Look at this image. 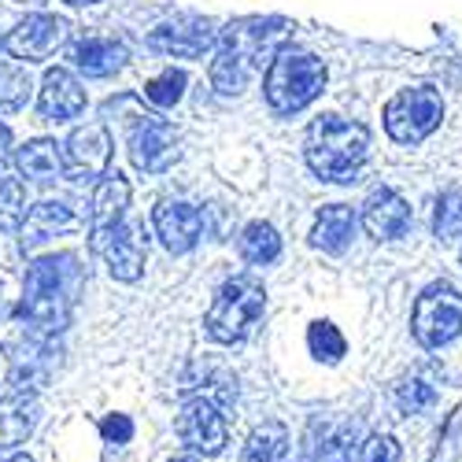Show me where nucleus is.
Masks as SVG:
<instances>
[{"instance_id":"nucleus-1","label":"nucleus","mask_w":462,"mask_h":462,"mask_svg":"<svg viewBox=\"0 0 462 462\" xmlns=\"http://www.w3.org/2000/svg\"><path fill=\"white\" fill-rule=\"evenodd\" d=\"M289 37L285 19H237L218 30V45L211 60V86L226 97H234L248 86V79L282 52Z\"/></svg>"},{"instance_id":"nucleus-2","label":"nucleus","mask_w":462,"mask_h":462,"mask_svg":"<svg viewBox=\"0 0 462 462\" xmlns=\"http://www.w3.org/2000/svg\"><path fill=\"white\" fill-rule=\"evenodd\" d=\"M370 152V134L363 123L340 119V115H322L311 123L303 141V160L311 167L315 178L333 181V185H348L366 163Z\"/></svg>"},{"instance_id":"nucleus-3","label":"nucleus","mask_w":462,"mask_h":462,"mask_svg":"<svg viewBox=\"0 0 462 462\" xmlns=\"http://www.w3.org/2000/svg\"><path fill=\"white\" fill-rule=\"evenodd\" d=\"M74 285H79L74 255H45V259L30 263L19 315L42 329H60L67 322V311H70Z\"/></svg>"},{"instance_id":"nucleus-4","label":"nucleus","mask_w":462,"mask_h":462,"mask_svg":"<svg viewBox=\"0 0 462 462\" xmlns=\"http://www.w3.org/2000/svg\"><path fill=\"white\" fill-rule=\"evenodd\" d=\"M326 79H329V70L319 56L282 49L263 74V97L278 115H296L322 97Z\"/></svg>"},{"instance_id":"nucleus-5","label":"nucleus","mask_w":462,"mask_h":462,"mask_svg":"<svg viewBox=\"0 0 462 462\" xmlns=\"http://www.w3.org/2000/svg\"><path fill=\"white\" fill-rule=\"evenodd\" d=\"M263 311H266V289H263V282L252 278V274L229 278L215 292V300L208 307V319H204L208 337L218 340V344H241L255 329Z\"/></svg>"},{"instance_id":"nucleus-6","label":"nucleus","mask_w":462,"mask_h":462,"mask_svg":"<svg viewBox=\"0 0 462 462\" xmlns=\"http://www.w3.org/2000/svg\"><path fill=\"white\" fill-rule=\"evenodd\" d=\"M411 329L421 348H444L462 333V292L451 282H433L418 292L414 300V315H411Z\"/></svg>"},{"instance_id":"nucleus-7","label":"nucleus","mask_w":462,"mask_h":462,"mask_svg":"<svg viewBox=\"0 0 462 462\" xmlns=\"http://www.w3.org/2000/svg\"><path fill=\"white\" fill-rule=\"evenodd\" d=\"M444 119V97L433 86L400 89L384 104V130L396 144H421Z\"/></svg>"},{"instance_id":"nucleus-8","label":"nucleus","mask_w":462,"mask_h":462,"mask_svg":"<svg viewBox=\"0 0 462 462\" xmlns=\"http://www.w3.org/2000/svg\"><path fill=\"white\" fill-rule=\"evenodd\" d=\"M89 248L104 259L107 274L115 282H137L144 274V259H148V248H144V237L137 226H107V229H93L89 234Z\"/></svg>"},{"instance_id":"nucleus-9","label":"nucleus","mask_w":462,"mask_h":462,"mask_svg":"<svg viewBox=\"0 0 462 462\" xmlns=\"http://www.w3.org/2000/svg\"><path fill=\"white\" fill-rule=\"evenodd\" d=\"M174 430H178L181 444L189 451H197V455H218L226 448V440H229L222 411L211 400H204V396H192V400L181 403Z\"/></svg>"},{"instance_id":"nucleus-10","label":"nucleus","mask_w":462,"mask_h":462,"mask_svg":"<svg viewBox=\"0 0 462 462\" xmlns=\"http://www.w3.org/2000/svg\"><path fill=\"white\" fill-rule=\"evenodd\" d=\"M130 160L141 174H163L178 160V134L167 119L144 115L130 130Z\"/></svg>"},{"instance_id":"nucleus-11","label":"nucleus","mask_w":462,"mask_h":462,"mask_svg":"<svg viewBox=\"0 0 462 462\" xmlns=\"http://www.w3.org/2000/svg\"><path fill=\"white\" fill-rule=\"evenodd\" d=\"M67 42V23L56 15H26L12 33L5 49L23 63H42Z\"/></svg>"},{"instance_id":"nucleus-12","label":"nucleus","mask_w":462,"mask_h":462,"mask_svg":"<svg viewBox=\"0 0 462 462\" xmlns=\"http://www.w3.org/2000/svg\"><path fill=\"white\" fill-rule=\"evenodd\" d=\"M359 222H363V229L374 241H400V237H407L414 215H411V204L400 197L396 189L381 185L366 197Z\"/></svg>"},{"instance_id":"nucleus-13","label":"nucleus","mask_w":462,"mask_h":462,"mask_svg":"<svg viewBox=\"0 0 462 462\" xmlns=\"http://www.w3.org/2000/svg\"><path fill=\"white\" fill-rule=\"evenodd\" d=\"M148 45L163 52V56H178V60H197L204 56L211 45H218V30L208 19H174L163 23L148 33Z\"/></svg>"},{"instance_id":"nucleus-14","label":"nucleus","mask_w":462,"mask_h":462,"mask_svg":"<svg viewBox=\"0 0 462 462\" xmlns=\"http://www.w3.org/2000/svg\"><path fill=\"white\" fill-rule=\"evenodd\" d=\"M152 222H156V234H160L163 248L174 252V255L197 248V241L204 234L200 208H192L185 200H160L156 211H152Z\"/></svg>"},{"instance_id":"nucleus-15","label":"nucleus","mask_w":462,"mask_h":462,"mask_svg":"<svg viewBox=\"0 0 462 462\" xmlns=\"http://www.w3.org/2000/svg\"><path fill=\"white\" fill-rule=\"evenodd\" d=\"M63 152H67V167H70L74 174L97 178V174H104L107 163H111L115 141H111L107 126H100V123H86V126H79V130L67 137Z\"/></svg>"},{"instance_id":"nucleus-16","label":"nucleus","mask_w":462,"mask_h":462,"mask_svg":"<svg viewBox=\"0 0 462 462\" xmlns=\"http://www.w3.org/2000/svg\"><path fill=\"white\" fill-rule=\"evenodd\" d=\"M37 111H42L45 119H52V123H67V119H74V115L86 111V89L79 86V79H74L70 70L52 67V70H45V79H42Z\"/></svg>"},{"instance_id":"nucleus-17","label":"nucleus","mask_w":462,"mask_h":462,"mask_svg":"<svg viewBox=\"0 0 462 462\" xmlns=\"http://www.w3.org/2000/svg\"><path fill=\"white\" fill-rule=\"evenodd\" d=\"M356 229H359V215L348 204H326L311 226V245L319 252L344 255L356 241Z\"/></svg>"},{"instance_id":"nucleus-18","label":"nucleus","mask_w":462,"mask_h":462,"mask_svg":"<svg viewBox=\"0 0 462 462\" xmlns=\"http://www.w3.org/2000/svg\"><path fill=\"white\" fill-rule=\"evenodd\" d=\"M37 426V396L26 389H15L0 400V451L26 444V437Z\"/></svg>"},{"instance_id":"nucleus-19","label":"nucleus","mask_w":462,"mask_h":462,"mask_svg":"<svg viewBox=\"0 0 462 462\" xmlns=\"http://www.w3.org/2000/svg\"><path fill=\"white\" fill-rule=\"evenodd\" d=\"M70 63L79 67L86 79H107L126 63V49L111 37H82L70 45Z\"/></svg>"},{"instance_id":"nucleus-20","label":"nucleus","mask_w":462,"mask_h":462,"mask_svg":"<svg viewBox=\"0 0 462 462\" xmlns=\"http://www.w3.org/2000/svg\"><path fill=\"white\" fill-rule=\"evenodd\" d=\"M130 208V181L115 171V174H104L93 189V208H89V222L93 229H107V226H119L123 215Z\"/></svg>"},{"instance_id":"nucleus-21","label":"nucleus","mask_w":462,"mask_h":462,"mask_svg":"<svg viewBox=\"0 0 462 462\" xmlns=\"http://www.w3.org/2000/svg\"><path fill=\"white\" fill-rule=\"evenodd\" d=\"M70 226H74V215H70L67 204H60V200L33 204V208L26 211V222H23V252L37 248L42 241L63 234V229H70Z\"/></svg>"},{"instance_id":"nucleus-22","label":"nucleus","mask_w":462,"mask_h":462,"mask_svg":"<svg viewBox=\"0 0 462 462\" xmlns=\"http://www.w3.org/2000/svg\"><path fill=\"white\" fill-rule=\"evenodd\" d=\"M15 167L23 178L30 181H56L63 174V152L56 141L49 137H37V141H26L19 152H15Z\"/></svg>"},{"instance_id":"nucleus-23","label":"nucleus","mask_w":462,"mask_h":462,"mask_svg":"<svg viewBox=\"0 0 462 462\" xmlns=\"http://www.w3.org/2000/svg\"><path fill=\"white\" fill-rule=\"evenodd\" d=\"M285 451H289V430L282 421H266L248 437L237 462H285Z\"/></svg>"},{"instance_id":"nucleus-24","label":"nucleus","mask_w":462,"mask_h":462,"mask_svg":"<svg viewBox=\"0 0 462 462\" xmlns=\"http://www.w3.org/2000/svg\"><path fill=\"white\" fill-rule=\"evenodd\" d=\"M241 255H245L252 266L274 263V259L282 255L278 229H274L271 222H252V226H245V234H241Z\"/></svg>"},{"instance_id":"nucleus-25","label":"nucleus","mask_w":462,"mask_h":462,"mask_svg":"<svg viewBox=\"0 0 462 462\" xmlns=\"http://www.w3.org/2000/svg\"><path fill=\"white\" fill-rule=\"evenodd\" d=\"M433 237L437 241H458L462 237V189L451 185L437 197V208H433Z\"/></svg>"},{"instance_id":"nucleus-26","label":"nucleus","mask_w":462,"mask_h":462,"mask_svg":"<svg viewBox=\"0 0 462 462\" xmlns=\"http://www.w3.org/2000/svg\"><path fill=\"white\" fill-rule=\"evenodd\" d=\"M307 348H311V356L319 363H340L344 352H348V340H344V333L333 322H311V329H307Z\"/></svg>"},{"instance_id":"nucleus-27","label":"nucleus","mask_w":462,"mask_h":462,"mask_svg":"<svg viewBox=\"0 0 462 462\" xmlns=\"http://www.w3.org/2000/svg\"><path fill=\"white\" fill-rule=\"evenodd\" d=\"M26 222V189L19 178H0V229L15 234Z\"/></svg>"},{"instance_id":"nucleus-28","label":"nucleus","mask_w":462,"mask_h":462,"mask_svg":"<svg viewBox=\"0 0 462 462\" xmlns=\"http://www.w3.org/2000/svg\"><path fill=\"white\" fill-rule=\"evenodd\" d=\"M30 100V74L15 63H0V115H12Z\"/></svg>"},{"instance_id":"nucleus-29","label":"nucleus","mask_w":462,"mask_h":462,"mask_svg":"<svg viewBox=\"0 0 462 462\" xmlns=\"http://www.w3.org/2000/svg\"><path fill=\"white\" fill-rule=\"evenodd\" d=\"M185 86H189L185 70L167 67L163 74H156V79H152V82L144 86V100H148V104H156V107H174V104L181 100Z\"/></svg>"},{"instance_id":"nucleus-30","label":"nucleus","mask_w":462,"mask_h":462,"mask_svg":"<svg viewBox=\"0 0 462 462\" xmlns=\"http://www.w3.org/2000/svg\"><path fill=\"white\" fill-rule=\"evenodd\" d=\"M433 400H437V389L430 381H421V377H403L396 384V403L407 414H421L426 407H433Z\"/></svg>"},{"instance_id":"nucleus-31","label":"nucleus","mask_w":462,"mask_h":462,"mask_svg":"<svg viewBox=\"0 0 462 462\" xmlns=\"http://www.w3.org/2000/svg\"><path fill=\"white\" fill-rule=\"evenodd\" d=\"M359 462H403V451H400V444L393 437L377 433L359 448Z\"/></svg>"},{"instance_id":"nucleus-32","label":"nucleus","mask_w":462,"mask_h":462,"mask_svg":"<svg viewBox=\"0 0 462 462\" xmlns=\"http://www.w3.org/2000/svg\"><path fill=\"white\" fill-rule=\"evenodd\" d=\"M352 455H356L352 437H348V433H337V437H326V440H322L315 462H352Z\"/></svg>"},{"instance_id":"nucleus-33","label":"nucleus","mask_w":462,"mask_h":462,"mask_svg":"<svg viewBox=\"0 0 462 462\" xmlns=\"http://www.w3.org/2000/svg\"><path fill=\"white\" fill-rule=\"evenodd\" d=\"M100 433L111 440V444H130L134 440V421L126 414H107L100 421Z\"/></svg>"},{"instance_id":"nucleus-34","label":"nucleus","mask_w":462,"mask_h":462,"mask_svg":"<svg viewBox=\"0 0 462 462\" xmlns=\"http://www.w3.org/2000/svg\"><path fill=\"white\" fill-rule=\"evenodd\" d=\"M8 148H12V130H8L5 123H0V163L8 160Z\"/></svg>"},{"instance_id":"nucleus-35","label":"nucleus","mask_w":462,"mask_h":462,"mask_svg":"<svg viewBox=\"0 0 462 462\" xmlns=\"http://www.w3.org/2000/svg\"><path fill=\"white\" fill-rule=\"evenodd\" d=\"M0 462H33L30 455H8V458H0Z\"/></svg>"},{"instance_id":"nucleus-36","label":"nucleus","mask_w":462,"mask_h":462,"mask_svg":"<svg viewBox=\"0 0 462 462\" xmlns=\"http://www.w3.org/2000/svg\"><path fill=\"white\" fill-rule=\"evenodd\" d=\"M63 5H74V8H82V5H93V0H63Z\"/></svg>"},{"instance_id":"nucleus-37","label":"nucleus","mask_w":462,"mask_h":462,"mask_svg":"<svg viewBox=\"0 0 462 462\" xmlns=\"http://www.w3.org/2000/svg\"><path fill=\"white\" fill-rule=\"evenodd\" d=\"M174 462H197V458H174Z\"/></svg>"},{"instance_id":"nucleus-38","label":"nucleus","mask_w":462,"mask_h":462,"mask_svg":"<svg viewBox=\"0 0 462 462\" xmlns=\"http://www.w3.org/2000/svg\"><path fill=\"white\" fill-rule=\"evenodd\" d=\"M0 49H5V37H0Z\"/></svg>"},{"instance_id":"nucleus-39","label":"nucleus","mask_w":462,"mask_h":462,"mask_svg":"<svg viewBox=\"0 0 462 462\" xmlns=\"http://www.w3.org/2000/svg\"><path fill=\"white\" fill-rule=\"evenodd\" d=\"M458 259H462V252H458Z\"/></svg>"}]
</instances>
